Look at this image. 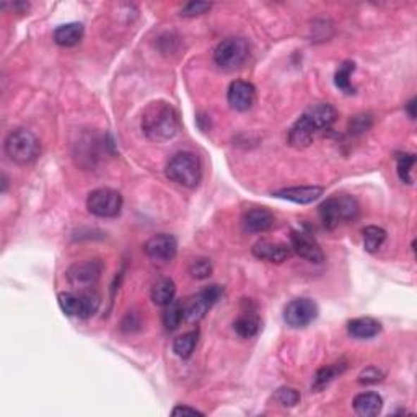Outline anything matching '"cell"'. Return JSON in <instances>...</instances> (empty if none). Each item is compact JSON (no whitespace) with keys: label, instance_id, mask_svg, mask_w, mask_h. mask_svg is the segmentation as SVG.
<instances>
[{"label":"cell","instance_id":"obj_1","mask_svg":"<svg viewBox=\"0 0 417 417\" xmlns=\"http://www.w3.org/2000/svg\"><path fill=\"white\" fill-rule=\"evenodd\" d=\"M337 119L335 106L328 103L313 104L297 119L289 130V144L295 149H305L313 144V139L321 130L330 129Z\"/></svg>","mask_w":417,"mask_h":417},{"label":"cell","instance_id":"obj_2","mask_svg":"<svg viewBox=\"0 0 417 417\" xmlns=\"http://www.w3.org/2000/svg\"><path fill=\"white\" fill-rule=\"evenodd\" d=\"M140 127L145 137L152 142H168L180 130L178 111L173 104L165 100L149 103L142 113Z\"/></svg>","mask_w":417,"mask_h":417},{"label":"cell","instance_id":"obj_3","mask_svg":"<svg viewBox=\"0 0 417 417\" xmlns=\"http://www.w3.org/2000/svg\"><path fill=\"white\" fill-rule=\"evenodd\" d=\"M5 154L10 161L17 165H30L38 160L41 154V142L28 129H15L5 139Z\"/></svg>","mask_w":417,"mask_h":417},{"label":"cell","instance_id":"obj_4","mask_svg":"<svg viewBox=\"0 0 417 417\" xmlns=\"http://www.w3.org/2000/svg\"><path fill=\"white\" fill-rule=\"evenodd\" d=\"M165 175L176 185L192 189V187L199 185L202 178L201 161L192 152H180L171 156L168 163H166Z\"/></svg>","mask_w":417,"mask_h":417},{"label":"cell","instance_id":"obj_5","mask_svg":"<svg viewBox=\"0 0 417 417\" xmlns=\"http://www.w3.org/2000/svg\"><path fill=\"white\" fill-rule=\"evenodd\" d=\"M320 212V218L323 225L328 230H335V228L342 222H352L359 217L361 207L356 197L352 196H335L321 202V206L318 207Z\"/></svg>","mask_w":417,"mask_h":417},{"label":"cell","instance_id":"obj_6","mask_svg":"<svg viewBox=\"0 0 417 417\" xmlns=\"http://www.w3.org/2000/svg\"><path fill=\"white\" fill-rule=\"evenodd\" d=\"M57 304L67 316L90 318L100 306V297L93 292H62L57 297Z\"/></svg>","mask_w":417,"mask_h":417},{"label":"cell","instance_id":"obj_7","mask_svg":"<svg viewBox=\"0 0 417 417\" xmlns=\"http://www.w3.org/2000/svg\"><path fill=\"white\" fill-rule=\"evenodd\" d=\"M121 192L109 189V187H98L87 197L88 212L100 218H113L121 213L123 208Z\"/></svg>","mask_w":417,"mask_h":417},{"label":"cell","instance_id":"obj_8","mask_svg":"<svg viewBox=\"0 0 417 417\" xmlns=\"http://www.w3.org/2000/svg\"><path fill=\"white\" fill-rule=\"evenodd\" d=\"M249 56V46L243 38H227L213 51V61L220 69L233 70L242 67Z\"/></svg>","mask_w":417,"mask_h":417},{"label":"cell","instance_id":"obj_9","mask_svg":"<svg viewBox=\"0 0 417 417\" xmlns=\"http://www.w3.org/2000/svg\"><path fill=\"white\" fill-rule=\"evenodd\" d=\"M223 289L218 285L206 287L199 294L192 295L182 304V315L187 323H197L206 316V313L220 300Z\"/></svg>","mask_w":417,"mask_h":417},{"label":"cell","instance_id":"obj_10","mask_svg":"<svg viewBox=\"0 0 417 417\" xmlns=\"http://www.w3.org/2000/svg\"><path fill=\"white\" fill-rule=\"evenodd\" d=\"M318 305L311 299L300 297L287 304L284 310V320L290 328H305L316 320Z\"/></svg>","mask_w":417,"mask_h":417},{"label":"cell","instance_id":"obj_11","mask_svg":"<svg viewBox=\"0 0 417 417\" xmlns=\"http://www.w3.org/2000/svg\"><path fill=\"white\" fill-rule=\"evenodd\" d=\"M144 251L147 256L158 264H166L173 261L178 251V242L173 235L158 233L150 237L144 244Z\"/></svg>","mask_w":417,"mask_h":417},{"label":"cell","instance_id":"obj_12","mask_svg":"<svg viewBox=\"0 0 417 417\" xmlns=\"http://www.w3.org/2000/svg\"><path fill=\"white\" fill-rule=\"evenodd\" d=\"M101 273V261H82V263H75L70 266L69 270H67V280H69L72 287H77V289H88V287H92L98 279H100Z\"/></svg>","mask_w":417,"mask_h":417},{"label":"cell","instance_id":"obj_13","mask_svg":"<svg viewBox=\"0 0 417 417\" xmlns=\"http://www.w3.org/2000/svg\"><path fill=\"white\" fill-rule=\"evenodd\" d=\"M290 248L299 254L301 259L309 261L313 264H321L325 261V253L316 243L315 238H311L309 233L294 230L290 233Z\"/></svg>","mask_w":417,"mask_h":417},{"label":"cell","instance_id":"obj_14","mask_svg":"<svg viewBox=\"0 0 417 417\" xmlns=\"http://www.w3.org/2000/svg\"><path fill=\"white\" fill-rule=\"evenodd\" d=\"M227 100L235 111H248V109L253 108L254 100H256V88L249 82L235 80L228 87Z\"/></svg>","mask_w":417,"mask_h":417},{"label":"cell","instance_id":"obj_15","mask_svg":"<svg viewBox=\"0 0 417 417\" xmlns=\"http://www.w3.org/2000/svg\"><path fill=\"white\" fill-rule=\"evenodd\" d=\"M290 247L285 243L279 242H269V239H261V242L254 243L251 248V253L254 258L261 261H268V263L280 264L287 261L290 256Z\"/></svg>","mask_w":417,"mask_h":417},{"label":"cell","instance_id":"obj_16","mask_svg":"<svg viewBox=\"0 0 417 417\" xmlns=\"http://www.w3.org/2000/svg\"><path fill=\"white\" fill-rule=\"evenodd\" d=\"M274 213L266 207H254L243 213L242 223L248 233H264L274 227Z\"/></svg>","mask_w":417,"mask_h":417},{"label":"cell","instance_id":"obj_17","mask_svg":"<svg viewBox=\"0 0 417 417\" xmlns=\"http://www.w3.org/2000/svg\"><path fill=\"white\" fill-rule=\"evenodd\" d=\"M273 196L279 197V199L295 202V204H311V202H315L323 196V187L321 186L284 187V189L273 192Z\"/></svg>","mask_w":417,"mask_h":417},{"label":"cell","instance_id":"obj_18","mask_svg":"<svg viewBox=\"0 0 417 417\" xmlns=\"http://www.w3.org/2000/svg\"><path fill=\"white\" fill-rule=\"evenodd\" d=\"M354 411L362 417H373L378 416L380 411L383 408V399L378 393L373 391H367V393H361L354 398Z\"/></svg>","mask_w":417,"mask_h":417},{"label":"cell","instance_id":"obj_19","mask_svg":"<svg viewBox=\"0 0 417 417\" xmlns=\"http://www.w3.org/2000/svg\"><path fill=\"white\" fill-rule=\"evenodd\" d=\"M347 331L349 335L356 339H372L380 335V331H382V325H380L375 318L362 316L349 321Z\"/></svg>","mask_w":417,"mask_h":417},{"label":"cell","instance_id":"obj_20","mask_svg":"<svg viewBox=\"0 0 417 417\" xmlns=\"http://www.w3.org/2000/svg\"><path fill=\"white\" fill-rule=\"evenodd\" d=\"M52 38H54V43L59 44L61 48H72V46H77L83 38V25L66 23L57 26Z\"/></svg>","mask_w":417,"mask_h":417},{"label":"cell","instance_id":"obj_21","mask_svg":"<svg viewBox=\"0 0 417 417\" xmlns=\"http://www.w3.org/2000/svg\"><path fill=\"white\" fill-rule=\"evenodd\" d=\"M175 295H176V285L173 280L168 278L160 279L158 282H155V285L152 287V292H150L152 301L158 306L170 305L171 301H175Z\"/></svg>","mask_w":417,"mask_h":417},{"label":"cell","instance_id":"obj_22","mask_svg":"<svg viewBox=\"0 0 417 417\" xmlns=\"http://www.w3.org/2000/svg\"><path fill=\"white\" fill-rule=\"evenodd\" d=\"M346 368H347V363L344 361H339L336 363L326 365V367L320 368L315 375V380H313V390L320 391L325 387H328V385H330L337 375H341Z\"/></svg>","mask_w":417,"mask_h":417},{"label":"cell","instance_id":"obj_23","mask_svg":"<svg viewBox=\"0 0 417 417\" xmlns=\"http://www.w3.org/2000/svg\"><path fill=\"white\" fill-rule=\"evenodd\" d=\"M197 341H199V331L196 330V331L185 332V335H181L180 337L175 339L173 352L180 359H189L197 346Z\"/></svg>","mask_w":417,"mask_h":417},{"label":"cell","instance_id":"obj_24","mask_svg":"<svg viewBox=\"0 0 417 417\" xmlns=\"http://www.w3.org/2000/svg\"><path fill=\"white\" fill-rule=\"evenodd\" d=\"M233 330L239 337L249 339L258 335L259 331V320L256 315L253 313H247V315H242L237 321L233 323Z\"/></svg>","mask_w":417,"mask_h":417},{"label":"cell","instance_id":"obj_25","mask_svg":"<svg viewBox=\"0 0 417 417\" xmlns=\"http://www.w3.org/2000/svg\"><path fill=\"white\" fill-rule=\"evenodd\" d=\"M363 235V248L365 251L368 253H375L382 248V244L387 239V232L383 228L375 227V225H368L362 230Z\"/></svg>","mask_w":417,"mask_h":417},{"label":"cell","instance_id":"obj_26","mask_svg":"<svg viewBox=\"0 0 417 417\" xmlns=\"http://www.w3.org/2000/svg\"><path fill=\"white\" fill-rule=\"evenodd\" d=\"M354 70H356V64L351 61H346L339 66V69L336 70V75H335L336 87L341 92L347 93V95H354V93H356V88H354L351 83V75Z\"/></svg>","mask_w":417,"mask_h":417},{"label":"cell","instance_id":"obj_27","mask_svg":"<svg viewBox=\"0 0 417 417\" xmlns=\"http://www.w3.org/2000/svg\"><path fill=\"white\" fill-rule=\"evenodd\" d=\"M416 165V155L413 154H398L396 155V171L399 180L404 185H413V168Z\"/></svg>","mask_w":417,"mask_h":417},{"label":"cell","instance_id":"obj_28","mask_svg":"<svg viewBox=\"0 0 417 417\" xmlns=\"http://www.w3.org/2000/svg\"><path fill=\"white\" fill-rule=\"evenodd\" d=\"M163 325L166 328V331H175L176 328L181 325V321L185 320V315H182V304L181 301H171L170 305L165 306L163 316Z\"/></svg>","mask_w":417,"mask_h":417},{"label":"cell","instance_id":"obj_29","mask_svg":"<svg viewBox=\"0 0 417 417\" xmlns=\"http://www.w3.org/2000/svg\"><path fill=\"white\" fill-rule=\"evenodd\" d=\"M187 273H189L192 279H197V280L207 279L208 275L212 274L211 259H207V258L192 259L189 263V268H187Z\"/></svg>","mask_w":417,"mask_h":417},{"label":"cell","instance_id":"obj_30","mask_svg":"<svg viewBox=\"0 0 417 417\" xmlns=\"http://www.w3.org/2000/svg\"><path fill=\"white\" fill-rule=\"evenodd\" d=\"M300 399L301 396L299 391L290 387H282L274 393V401L278 404L284 406V408H294V406L300 403Z\"/></svg>","mask_w":417,"mask_h":417},{"label":"cell","instance_id":"obj_31","mask_svg":"<svg viewBox=\"0 0 417 417\" xmlns=\"http://www.w3.org/2000/svg\"><path fill=\"white\" fill-rule=\"evenodd\" d=\"M372 124H373V118L370 116V114L362 113L351 119V123H349V130H351L352 134H362V132H367V130L372 127Z\"/></svg>","mask_w":417,"mask_h":417},{"label":"cell","instance_id":"obj_32","mask_svg":"<svg viewBox=\"0 0 417 417\" xmlns=\"http://www.w3.org/2000/svg\"><path fill=\"white\" fill-rule=\"evenodd\" d=\"M383 378H385V373L382 370L372 365V367H367L365 370H362L361 375L357 377V382L361 385H375L382 382Z\"/></svg>","mask_w":417,"mask_h":417},{"label":"cell","instance_id":"obj_33","mask_svg":"<svg viewBox=\"0 0 417 417\" xmlns=\"http://www.w3.org/2000/svg\"><path fill=\"white\" fill-rule=\"evenodd\" d=\"M212 8V4L208 2H189L181 10V17H199Z\"/></svg>","mask_w":417,"mask_h":417},{"label":"cell","instance_id":"obj_34","mask_svg":"<svg viewBox=\"0 0 417 417\" xmlns=\"http://www.w3.org/2000/svg\"><path fill=\"white\" fill-rule=\"evenodd\" d=\"M171 416H204V413L196 408H189V406H176L171 411Z\"/></svg>","mask_w":417,"mask_h":417},{"label":"cell","instance_id":"obj_35","mask_svg":"<svg viewBox=\"0 0 417 417\" xmlns=\"http://www.w3.org/2000/svg\"><path fill=\"white\" fill-rule=\"evenodd\" d=\"M414 108H416V98H413V100H411V101L408 103V113H409L411 119H414V118H416V111H414Z\"/></svg>","mask_w":417,"mask_h":417}]
</instances>
